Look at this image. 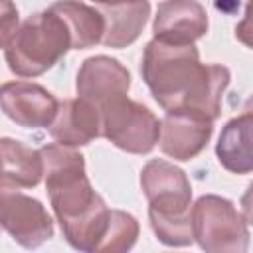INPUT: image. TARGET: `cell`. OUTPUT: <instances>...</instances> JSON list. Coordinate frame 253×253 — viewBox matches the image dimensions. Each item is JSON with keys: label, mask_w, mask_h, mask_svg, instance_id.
I'll list each match as a JSON object with an SVG mask.
<instances>
[{"label": "cell", "mask_w": 253, "mask_h": 253, "mask_svg": "<svg viewBox=\"0 0 253 253\" xmlns=\"http://www.w3.org/2000/svg\"><path fill=\"white\" fill-rule=\"evenodd\" d=\"M140 75L154 101L168 113H190L215 121L231 73L219 63H202L194 43L152 38L142 53Z\"/></svg>", "instance_id": "cell-1"}, {"label": "cell", "mask_w": 253, "mask_h": 253, "mask_svg": "<svg viewBox=\"0 0 253 253\" xmlns=\"http://www.w3.org/2000/svg\"><path fill=\"white\" fill-rule=\"evenodd\" d=\"M40 154L45 190L63 237L77 251L97 253L109 225L111 210L93 190L83 154L57 142L42 146Z\"/></svg>", "instance_id": "cell-2"}, {"label": "cell", "mask_w": 253, "mask_h": 253, "mask_svg": "<svg viewBox=\"0 0 253 253\" xmlns=\"http://www.w3.org/2000/svg\"><path fill=\"white\" fill-rule=\"evenodd\" d=\"M148 200V219L156 239L168 247H186L192 231V186L186 172L168 160H148L140 172Z\"/></svg>", "instance_id": "cell-3"}, {"label": "cell", "mask_w": 253, "mask_h": 253, "mask_svg": "<svg viewBox=\"0 0 253 253\" xmlns=\"http://www.w3.org/2000/svg\"><path fill=\"white\" fill-rule=\"evenodd\" d=\"M71 49L65 22L51 10L30 16L6 45V63L18 77H38Z\"/></svg>", "instance_id": "cell-4"}, {"label": "cell", "mask_w": 253, "mask_h": 253, "mask_svg": "<svg viewBox=\"0 0 253 253\" xmlns=\"http://www.w3.org/2000/svg\"><path fill=\"white\" fill-rule=\"evenodd\" d=\"M247 217L239 213L231 200L206 194L192 206V231L194 241L204 251L221 253L237 251L243 253L249 247Z\"/></svg>", "instance_id": "cell-5"}, {"label": "cell", "mask_w": 253, "mask_h": 253, "mask_svg": "<svg viewBox=\"0 0 253 253\" xmlns=\"http://www.w3.org/2000/svg\"><path fill=\"white\" fill-rule=\"evenodd\" d=\"M101 134L130 154H148L160 136V121L142 103L119 97L101 109Z\"/></svg>", "instance_id": "cell-6"}, {"label": "cell", "mask_w": 253, "mask_h": 253, "mask_svg": "<svg viewBox=\"0 0 253 253\" xmlns=\"http://www.w3.org/2000/svg\"><path fill=\"white\" fill-rule=\"evenodd\" d=\"M0 227L26 249H36L53 237V219L45 206L8 186H0Z\"/></svg>", "instance_id": "cell-7"}, {"label": "cell", "mask_w": 253, "mask_h": 253, "mask_svg": "<svg viewBox=\"0 0 253 253\" xmlns=\"http://www.w3.org/2000/svg\"><path fill=\"white\" fill-rule=\"evenodd\" d=\"M57 99L32 81L0 85V111L24 128H47L57 111Z\"/></svg>", "instance_id": "cell-8"}, {"label": "cell", "mask_w": 253, "mask_h": 253, "mask_svg": "<svg viewBox=\"0 0 253 253\" xmlns=\"http://www.w3.org/2000/svg\"><path fill=\"white\" fill-rule=\"evenodd\" d=\"M75 89L77 97L101 109L105 103L128 95L130 73L115 57L93 55L81 63L75 77Z\"/></svg>", "instance_id": "cell-9"}, {"label": "cell", "mask_w": 253, "mask_h": 253, "mask_svg": "<svg viewBox=\"0 0 253 253\" xmlns=\"http://www.w3.org/2000/svg\"><path fill=\"white\" fill-rule=\"evenodd\" d=\"M213 134V121L200 119L190 113L168 111L160 121V150L180 162L196 158Z\"/></svg>", "instance_id": "cell-10"}, {"label": "cell", "mask_w": 253, "mask_h": 253, "mask_svg": "<svg viewBox=\"0 0 253 253\" xmlns=\"http://www.w3.org/2000/svg\"><path fill=\"white\" fill-rule=\"evenodd\" d=\"M208 32V12L198 0H164L156 8L152 34L172 43H194Z\"/></svg>", "instance_id": "cell-11"}, {"label": "cell", "mask_w": 253, "mask_h": 253, "mask_svg": "<svg viewBox=\"0 0 253 253\" xmlns=\"http://www.w3.org/2000/svg\"><path fill=\"white\" fill-rule=\"evenodd\" d=\"M51 138L63 146H85L101 136V113L93 103L75 97L57 103L53 121L47 126Z\"/></svg>", "instance_id": "cell-12"}, {"label": "cell", "mask_w": 253, "mask_h": 253, "mask_svg": "<svg viewBox=\"0 0 253 253\" xmlns=\"http://www.w3.org/2000/svg\"><path fill=\"white\" fill-rule=\"evenodd\" d=\"M97 10L105 20V32L101 43L115 49L126 47L132 42H136L150 16L148 0H128L121 4L99 6Z\"/></svg>", "instance_id": "cell-13"}, {"label": "cell", "mask_w": 253, "mask_h": 253, "mask_svg": "<svg viewBox=\"0 0 253 253\" xmlns=\"http://www.w3.org/2000/svg\"><path fill=\"white\" fill-rule=\"evenodd\" d=\"M43 178V162L40 150L14 140L0 138V186L34 188Z\"/></svg>", "instance_id": "cell-14"}, {"label": "cell", "mask_w": 253, "mask_h": 253, "mask_svg": "<svg viewBox=\"0 0 253 253\" xmlns=\"http://www.w3.org/2000/svg\"><path fill=\"white\" fill-rule=\"evenodd\" d=\"M251 126L253 115L245 111L243 115L227 121L221 128L219 140L215 144V154L219 164L231 174H249L253 170Z\"/></svg>", "instance_id": "cell-15"}, {"label": "cell", "mask_w": 253, "mask_h": 253, "mask_svg": "<svg viewBox=\"0 0 253 253\" xmlns=\"http://www.w3.org/2000/svg\"><path fill=\"white\" fill-rule=\"evenodd\" d=\"M49 8L65 22L71 36V49H89L101 43L105 20L97 8L79 0H59Z\"/></svg>", "instance_id": "cell-16"}, {"label": "cell", "mask_w": 253, "mask_h": 253, "mask_svg": "<svg viewBox=\"0 0 253 253\" xmlns=\"http://www.w3.org/2000/svg\"><path fill=\"white\" fill-rule=\"evenodd\" d=\"M138 221L123 210H111L107 231L97 247V253H121L132 249L138 239Z\"/></svg>", "instance_id": "cell-17"}, {"label": "cell", "mask_w": 253, "mask_h": 253, "mask_svg": "<svg viewBox=\"0 0 253 253\" xmlns=\"http://www.w3.org/2000/svg\"><path fill=\"white\" fill-rule=\"evenodd\" d=\"M20 28L18 8L12 0H0V47H6Z\"/></svg>", "instance_id": "cell-18"}, {"label": "cell", "mask_w": 253, "mask_h": 253, "mask_svg": "<svg viewBox=\"0 0 253 253\" xmlns=\"http://www.w3.org/2000/svg\"><path fill=\"white\" fill-rule=\"evenodd\" d=\"M97 6H111V4H121V2H128V0H91Z\"/></svg>", "instance_id": "cell-19"}, {"label": "cell", "mask_w": 253, "mask_h": 253, "mask_svg": "<svg viewBox=\"0 0 253 253\" xmlns=\"http://www.w3.org/2000/svg\"><path fill=\"white\" fill-rule=\"evenodd\" d=\"M0 229H2V227H0Z\"/></svg>", "instance_id": "cell-20"}]
</instances>
